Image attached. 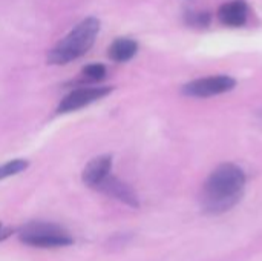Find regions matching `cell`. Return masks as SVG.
I'll return each instance as SVG.
<instances>
[{"instance_id":"1","label":"cell","mask_w":262,"mask_h":261,"mask_svg":"<svg viewBox=\"0 0 262 261\" xmlns=\"http://www.w3.org/2000/svg\"><path fill=\"white\" fill-rule=\"evenodd\" d=\"M246 186L244 171L233 163L218 166L207 178L201 205L207 214H223L230 211L243 197Z\"/></svg>"},{"instance_id":"2","label":"cell","mask_w":262,"mask_h":261,"mask_svg":"<svg viewBox=\"0 0 262 261\" xmlns=\"http://www.w3.org/2000/svg\"><path fill=\"white\" fill-rule=\"evenodd\" d=\"M98 31H100L98 18L95 17L84 18L51 49L48 55V62L52 65H66L81 57L94 45Z\"/></svg>"},{"instance_id":"3","label":"cell","mask_w":262,"mask_h":261,"mask_svg":"<svg viewBox=\"0 0 262 261\" xmlns=\"http://www.w3.org/2000/svg\"><path fill=\"white\" fill-rule=\"evenodd\" d=\"M20 240L37 248H60L72 243V238L58 226L48 223H32L20 231Z\"/></svg>"},{"instance_id":"4","label":"cell","mask_w":262,"mask_h":261,"mask_svg":"<svg viewBox=\"0 0 262 261\" xmlns=\"http://www.w3.org/2000/svg\"><path fill=\"white\" fill-rule=\"evenodd\" d=\"M235 85V78L229 75H212L186 83L183 86V94L187 97H212L232 91Z\"/></svg>"},{"instance_id":"5","label":"cell","mask_w":262,"mask_h":261,"mask_svg":"<svg viewBox=\"0 0 262 261\" xmlns=\"http://www.w3.org/2000/svg\"><path fill=\"white\" fill-rule=\"evenodd\" d=\"M111 91H112V88H109V86H89V88L75 89L61 100V103L57 108V112L68 114V112L78 111L97 100H101L103 97L111 94Z\"/></svg>"},{"instance_id":"6","label":"cell","mask_w":262,"mask_h":261,"mask_svg":"<svg viewBox=\"0 0 262 261\" xmlns=\"http://www.w3.org/2000/svg\"><path fill=\"white\" fill-rule=\"evenodd\" d=\"M95 189H98V191H101V192H104V194H107V195H111V197H114V198H117V200H120L129 206H134V208L138 206V198H137V194L134 192V189L111 174Z\"/></svg>"},{"instance_id":"7","label":"cell","mask_w":262,"mask_h":261,"mask_svg":"<svg viewBox=\"0 0 262 261\" xmlns=\"http://www.w3.org/2000/svg\"><path fill=\"white\" fill-rule=\"evenodd\" d=\"M112 168V157L111 155H100L88 163L83 171V182L89 188H97L109 174Z\"/></svg>"},{"instance_id":"8","label":"cell","mask_w":262,"mask_h":261,"mask_svg":"<svg viewBox=\"0 0 262 261\" xmlns=\"http://www.w3.org/2000/svg\"><path fill=\"white\" fill-rule=\"evenodd\" d=\"M247 12L249 9L244 0H232L218 9V18L226 26L239 28L247 22Z\"/></svg>"},{"instance_id":"9","label":"cell","mask_w":262,"mask_h":261,"mask_svg":"<svg viewBox=\"0 0 262 261\" xmlns=\"http://www.w3.org/2000/svg\"><path fill=\"white\" fill-rule=\"evenodd\" d=\"M138 51V45L135 40L132 38H127V37H123V38H117L111 48H109V57L114 60V62H118V63H124V62H129Z\"/></svg>"},{"instance_id":"10","label":"cell","mask_w":262,"mask_h":261,"mask_svg":"<svg viewBox=\"0 0 262 261\" xmlns=\"http://www.w3.org/2000/svg\"><path fill=\"white\" fill-rule=\"evenodd\" d=\"M28 162L26 160H11L5 165L0 166V180L3 178H8L11 175H15L21 171H25L28 168Z\"/></svg>"},{"instance_id":"11","label":"cell","mask_w":262,"mask_h":261,"mask_svg":"<svg viewBox=\"0 0 262 261\" xmlns=\"http://www.w3.org/2000/svg\"><path fill=\"white\" fill-rule=\"evenodd\" d=\"M83 75L89 82H100L106 77V68L101 63H91L83 69Z\"/></svg>"},{"instance_id":"12","label":"cell","mask_w":262,"mask_h":261,"mask_svg":"<svg viewBox=\"0 0 262 261\" xmlns=\"http://www.w3.org/2000/svg\"><path fill=\"white\" fill-rule=\"evenodd\" d=\"M187 17H189L187 22L196 26H207L210 23V15L207 12H190Z\"/></svg>"},{"instance_id":"13","label":"cell","mask_w":262,"mask_h":261,"mask_svg":"<svg viewBox=\"0 0 262 261\" xmlns=\"http://www.w3.org/2000/svg\"><path fill=\"white\" fill-rule=\"evenodd\" d=\"M6 235H8V232H6V229H5V228L2 226V223H0V240H3V238H5Z\"/></svg>"}]
</instances>
